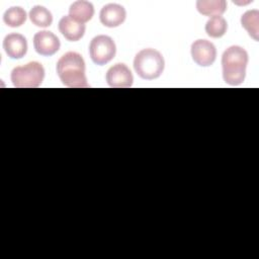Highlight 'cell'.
Segmentation results:
<instances>
[{"label":"cell","instance_id":"obj_1","mask_svg":"<svg viewBox=\"0 0 259 259\" xmlns=\"http://www.w3.org/2000/svg\"><path fill=\"white\" fill-rule=\"evenodd\" d=\"M56 70L65 86L71 88L89 87L85 74V62L80 54L76 52L64 54L57 62Z\"/></svg>","mask_w":259,"mask_h":259},{"label":"cell","instance_id":"obj_2","mask_svg":"<svg viewBox=\"0 0 259 259\" xmlns=\"http://www.w3.org/2000/svg\"><path fill=\"white\" fill-rule=\"evenodd\" d=\"M249 57L245 49L240 46L229 47L222 56V68L224 81L232 86L243 83L246 76V68Z\"/></svg>","mask_w":259,"mask_h":259},{"label":"cell","instance_id":"obj_3","mask_svg":"<svg viewBox=\"0 0 259 259\" xmlns=\"http://www.w3.org/2000/svg\"><path fill=\"white\" fill-rule=\"evenodd\" d=\"M165 61L160 52L154 49L140 51L134 59L136 73L145 80H154L160 77L164 71Z\"/></svg>","mask_w":259,"mask_h":259},{"label":"cell","instance_id":"obj_4","mask_svg":"<svg viewBox=\"0 0 259 259\" xmlns=\"http://www.w3.org/2000/svg\"><path fill=\"white\" fill-rule=\"evenodd\" d=\"M45 78V69L38 62H29L24 66L15 67L10 74L13 86L17 88H36Z\"/></svg>","mask_w":259,"mask_h":259},{"label":"cell","instance_id":"obj_5","mask_svg":"<svg viewBox=\"0 0 259 259\" xmlns=\"http://www.w3.org/2000/svg\"><path fill=\"white\" fill-rule=\"evenodd\" d=\"M116 53V47L113 39L104 34L92 38L89 45V56L94 64L103 66L110 62Z\"/></svg>","mask_w":259,"mask_h":259},{"label":"cell","instance_id":"obj_6","mask_svg":"<svg viewBox=\"0 0 259 259\" xmlns=\"http://www.w3.org/2000/svg\"><path fill=\"white\" fill-rule=\"evenodd\" d=\"M191 57L198 66L208 67L215 61L217 49L209 40L197 39L191 45Z\"/></svg>","mask_w":259,"mask_h":259},{"label":"cell","instance_id":"obj_7","mask_svg":"<svg viewBox=\"0 0 259 259\" xmlns=\"http://www.w3.org/2000/svg\"><path fill=\"white\" fill-rule=\"evenodd\" d=\"M105 79L108 86L112 88H128L134 81L131 70L122 63H117L110 67L106 72Z\"/></svg>","mask_w":259,"mask_h":259},{"label":"cell","instance_id":"obj_8","mask_svg":"<svg viewBox=\"0 0 259 259\" xmlns=\"http://www.w3.org/2000/svg\"><path fill=\"white\" fill-rule=\"evenodd\" d=\"M61 47L59 37L49 30L37 31L33 36V48L41 56H53Z\"/></svg>","mask_w":259,"mask_h":259},{"label":"cell","instance_id":"obj_9","mask_svg":"<svg viewBox=\"0 0 259 259\" xmlns=\"http://www.w3.org/2000/svg\"><path fill=\"white\" fill-rule=\"evenodd\" d=\"M126 12L123 6L116 3L104 5L99 13L100 22L106 27H117L125 20Z\"/></svg>","mask_w":259,"mask_h":259},{"label":"cell","instance_id":"obj_10","mask_svg":"<svg viewBox=\"0 0 259 259\" xmlns=\"http://www.w3.org/2000/svg\"><path fill=\"white\" fill-rule=\"evenodd\" d=\"M3 49L11 59H21L27 52L26 38L20 33H9L3 39Z\"/></svg>","mask_w":259,"mask_h":259},{"label":"cell","instance_id":"obj_11","mask_svg":"<svg viewBox=\"0 0 259 259\" xmlns=\"http://www.w3.org/2000/svg\"><path fill=\"white\" fill-rule=\"evenodd\" d=\"M59 30L69 41H77L83 37L86 26L70 16H64L59 21Z\"/></svg>","mask_w":259,"mask_h":259},{"label":"cell","instance_id":"obj_12","mask_svg":"<svg viewBox=\"0 0 259 259\" xmlns=\"http://www.w3.org/2000/svg\"><path fill=\"white\" fill-rule=\"evenodd\" d=\"M94 15V7L91 2L79 0L69 8V16L80 23L88 22Z\"/></svg>","mask_w":259,"mask_h":259},{"label":"cell","instance_id":"obj_13","mask_svg":"<svg viewBox=\"0 0 259 259\" xmlns=\"http://www.w3.org/2000/svg\"><path fill=\"white\" fill-rule=\"evenodd\" d=\"M196 9L204 16H222L227 10V2L225 0H198Z\"/></svg>","mask_w":259,"mask_h":259},{"label":"cell","instance_id":"obj_14","mask_svg":"<svg viewBox=\"0 0 259 259\" xmlns=\"http://www.w3.org/2000/svg\"><path fill=\"white\" fill-rule=\"evenodd\" d=\"M259 11L257 9L246 11L241 17V24L247 30L248 34L254 39L258 40L259 34Z\"/></svg>","mask_w":259,"mask_h":259},{"label":"cell","instance_id":"obj_15","mask_svg":"<svg viewBox=\"0 0 259 259\" xmlns=\"http://www.w3.org/2000/svg\"><path fill=\"white\" fill-rule=\"evenodd\" d=\"M29 19L30 21L38 27H48L53 22L52 13L44 6L35 5L29 11Z\"/></svg>","mask_w":259,"mask_h":259},{"label":"cell","instance_id":"obj_16","mask_svg":"<svg viewBox=\"0 0 259 259\" xmlns=\"http://www.w3.org/2000/svg\"><path fill=\"white\" fill-rule=\"evenodd\" d=\"M228 29L227 20L223 16H212L205 23V32L213 38L222 37Z\"/></svg>","mask_w":259,"mask_h":259},{"label":"cell","instance_id":"obj_17","mask_svg":"<svg viewBox=\"0 0 259 259\" xmlns=\"http://www.w3.org/2000/svg\"><path fill=\"white\" fill-rule=\"evenodd\" d=\"M26 12L19 6H13L8 8L3 14V21L9 27H19L26 20Z\"/></svg>","mask_w":259,"mask_h":259}]
</instances>
